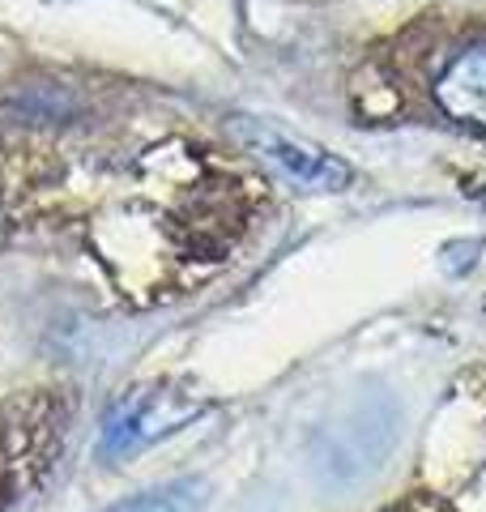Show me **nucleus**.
Segmentation results:
<instances>
[{"mask_svg": "<svg viewBox=\"0 0 486 512\" xmlns=\"http://www.w3.org/2000/svg\"><path fill=\"white\" fill-rule=\"evenodd\" d=\"M235 137H239L252 154H261L265 163H273L282 175H290V180L303 184V188L337 192V188L350 184V167H346L337 154L312 146V141L290 137V133H282V128H273V124H265V120L239 116V120H235Z\"/></svg>", "mask_w": 486, "mask_h": 512, "instance_id": "nucleus-1", "label": "nucleus"}, {"mask_svg": "<svg viewBox=\"0 0 486 512\" xmlns=\"http://www.w3.org/2000/svg\"><path fill=\"white\" fill-rule=\"evenodd\" d=\"M188 406H180L171 393H133L111 410L103 427V453H133L145 440L167 436L175 423L188 419Z\"/></svg>", "mask_w": 486, "mask_h": 512, "instance_id": "nucleus-2", "label": "nucleus"}, {"mask_svg": "<svg viewBox=\"0 0 486 512\" xmlns=\"http://www.w3.org/2000/svg\"><path fill=\"white\" fill-rule=\"evenodd\" d=\"M435 103H440L452 120L486 124V43L461 52L440 73V82H435Z\"/></svg>", "mask_w": 486, "mask_h": 512, "instance_id": "nucleus-3", "label": "nucleus"}, {"mask_svg": "<svg viewBox=\"0 0 486 512\" xmlns=\"http://www.w3.org/2000/svg\"><path fill=\"white\" fill-rule=\"evenodd\" d=\"M201 504H205L201 478H180V483L141 491V495H133V500H124V504L107 508V512H201Z\"/></svg>", "mask_w": 486, "mask_h": 512, "instance_id": "nucleus-4", "label": "nucleus"}]
</instances>
